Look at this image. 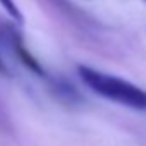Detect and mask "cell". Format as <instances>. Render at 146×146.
<instances>
[{
    "label": "cell",
    "mask_w": 146,
    "mask_h": 146,
    "mask_svg": "<svg viewBox=\"0 0 146 146\" xmlns=\"http://www.w3.org/2000/svg\"><path fill=\"white\" fill-rule=\"evenodd\" d=\"M78 72H79L83 83L96 95L107 100H112L119 105L131 107V108H137V110L146 108V90L122 78L105 74V72L91 69L88 65H79Z\"/></svg>",
    "instance_id": "6da1fadb"
},
{
    "label": "cell",
    "mask_w": 146,
    "mask_h": 146,
    "mask_svg": "<svg viewBox=\"0 0 146 146\" xmlns=\"http://www.w3.org/2000/svg\"><path fill=\"white\" fill-rule=\"evenodd\" d=\"M50 88H52V93L65 105H78L83 102V96L79 95V91L64 78H53L50 81Z\"/></svg>",
    "instance_id": "7a4b0ae2"
},
{
    "label": "cell",
    "mask_w": 146,
    "mask_h": 146,
    "mask_svg": "<svg viewBox=\"0 0 146 146\" xmlns=\"http://www.w3.org/2000/svg\"><path fill=\"white\" fill-rule=\"evenodd\" d=\"M0 4H2V7L5 9V12H7L16 23H23V14H21V11L17 9V5H16L14 0H0Z\"/></svg>",
    "instance_id": "3957f363"
}]
</instances>
